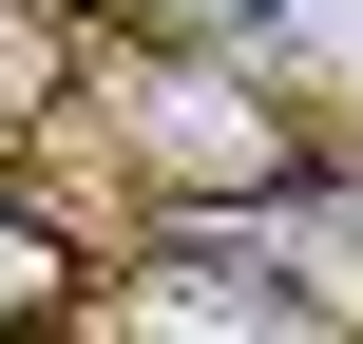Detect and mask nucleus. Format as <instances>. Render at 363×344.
<instances>
[{
	"mask_svg": "<svg viewBox=\"0 0 363 344\" xmlns=\"http://www.w3.org/2000/svg\"><path fill=\"white\" fill-rule=\"evenodd\" d=\"M115 153H134V192L153 211H287L325 153H306V115H268L230 57H172V38H134L115 57Z\"/></svg>",
	"mask_w": 363,
	"mask_h": 344,
	"instance_id": "f257e3e1",
	"label": "nucleus"
},
{
	"mask_svg": "<svg viewBox=\"0 0 363 344\" xmlns=\"http://www.w3.org/2000/svg\"><path fill=\"white\" fill-rule=\"evenodd\" d=\"M134 326H325V306H306L287 268H249L230 211H172V268L134 287Z\"/></svg>",
	"mask_w": 363,
	"mask_h": 344,
	"instance_id": "f03ea898",
	"label": "nucleus"
},
{
	"mask_svg": "<svg viewBox=\"0 0 363 344\" xmlns=\"http://www.w3.org/2000/svg\"><path fill=\"white\" fill-rule=\"evenodd\" d=\"M77 77H96V38H77L57 0H0V134H38Z\"/></svg>",
	"mask_w": 363,
	"mask_h": 344,
	"instance_id": "7ed1b4c3",
	"label": "nucleus"
},
{
	"mask_svg": "<svg viewBox=\"0 0 363 344\" xmlns=\"http://www.w3.org/2000/svg\"><path fill=\"white\" fill-rule=\"evenodd\" d=\"M77 306H96V287H77V230L0 192V326H77Z\"/></svg>",
	"mask_w": 363,
	"mask_h": 344,
	"instance_id": "20e7f679",
	"label": "nucleus"
}]
</instances>
